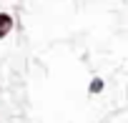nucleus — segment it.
<instances>
[{"mask_svg":"<svg viewBox=\"0 0 128 123\" xmlns=\"http://www.w3.org/2000/svg\"><path fill=\"white\" fill-rule=\"evenodd\" d=\"M100 88H103V80H100V78H96V80L90 83V90H93V93H98Z\"/></svg>","mask_w":128,"mask_h":123,"instance_id":"nucleus-2","label":"nucleus"},{"mask_svg":"<svg viewBox=\"0 0 128 123\" xmlns=\"http://www.w3.org/2000/svg\"><path fill=\"white\" fill-rule=\"evenodd\" d=\"M13 28V20H10V15H0V38H3L8 30Z\"/></svg>","mask_w":128,"mask_h":123,"instance_id":"nucleus-1","label":"nucleus"}]
</instances>
